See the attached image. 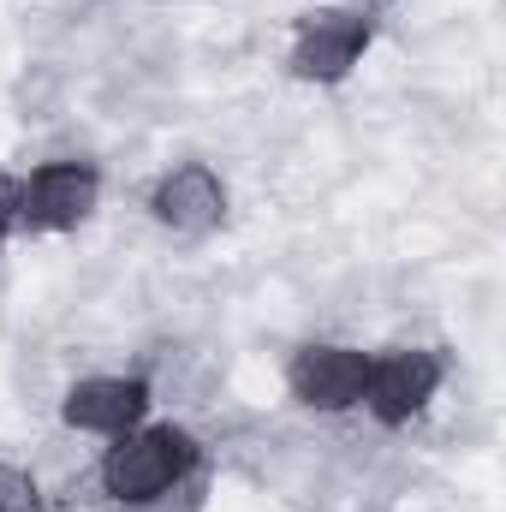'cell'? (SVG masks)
Returning <instances> with one entry per match:
<instances>
[{
    "instance_id": "cell-6",
    "label": "cell",
    "mask_w": 506,
    "mask_h": 512,
    "mask_svg": "<svg viewBox=\"0 0 506 512\" xmlns=\"http://www.w3.org/2000/svg\"><path fill=\"white\" fill-rule=\"evenodd\" d=\"M149 209H155V221L173 227V233H209V227H221V215H227V185L215 179V167L185 161V167H173V173L155 179Z\"/></svg>"
},
{
    "instance_id": "cell-3",
    "label": "cell",
    "mask_w": 506,
    "mask_h": 512,
    "mask_svg": "<svg viewBox=\"0 0 506 512\" xmlns=\"http://www.w3.org/2000/svg\"><path fill=\"white\" fill-rule=\"evenodd\" d=\"M364 48H370L364 12H310L292 36V72L304 84H334L364 60Z\"/></svg>"
},
{
    "instance_id": "cell-4",
    "label": "cell",
    "mask_w": 506,
    "mask_h": 512,
    "mask_svg": "<svg viewBox=\"0 0 506 512\" xmlns=\"http://www.w3.org/2000/svg\"><path fill=\"white\" fill-rule=\"evenodd\" d=\"M292 399L310 411H352L364 405V382H370V352L358 346H304L286 370Z\"/></svg>"
},
{
    "instance_id": "cell-7",
    "label": "cell",
    "mask_w": 506,
    "mask_h": 512,
    "mask_svg": "<svg viewBox=\"0 0 506 512\" xmlns=\"http://www.w3.org/2000/svg\"><path fill=\"white\" fill-rule=\"evenodd\" d=\"M66 423L72 429H90V435H126L143 423V411H149V387L137 382V376H90V382H78L66 393Z\"/></svg>"
},
{
    "instance_id": "cell-1",
    "label": "cell",
    "mask_w": 506,
    "mask_h": 512,
    "mask_svg": "<svg viewBox=\"0 0 506 512\" xmlns=\"http://www.w3.org/2000/svg\"><path fill=\"white\" fill-rule=\"evenodd\" d=\"M197 465V441L173 423H155V429H126L114 435L108 459H102V489L120 501V507H149L161 501L173 483H185Z\"/></svg>"
},
{
    "instance_id": "cell-2",
    "label": "cell",
    "mask_w": 506,
    "mask_h": 512,
    "mask_svg": "<svg viewBox=\"0 0 506 512\" xmlns=\"http://www.w3.org/2000/svg\"><path fill=\"white\" fill-rule=\"evenodd\" d=\"M102 179L84 161H48L30 173V185H18V221H30L36 233H72L96 215Z\"/></svg>"
},
{
    "instance_id": "cell-5",
    "label": "cell",
    "mask_w": 506,
    "mask_h": 512,
    "mask_svg": "<svg viewBox=\"0 0 506 512\" xmlns=\"http://www.w3.org/2000/svg\"><path fill=\"white\" fill-rule=\"evenodd\" d=\"M441 387V358L435 352H381L370 358V382H364V405L376 411L381 423H411Z\"/></svg>"
},
{
    "instance_id": "cell-9",
    "label": "cell",
    "mask_w": 506,
    "mask_h": 512,
    "mask_svg": "<svg viewBox=\"0 0 506 512\" xmlns=\"http://www.w3.org/2000/svg\"><path fill=\"white\" fill-rule=\"evenodd\" d=\"M12 221H18V185L0 173V239H6V227H12Z\"/></svg>"
},
{
    "instance_id": "cell-8",
    "label": "cell",
    "mask_w": 506,
    "mask_h": 512,
    "mask_svg": "<svg viewBox=\"0 0 506 512\" xmlns=\"http://www.w3.org/2000/svg\"><path fill=\"white\" fill-rule=\"evenodd\" d=\"M0 512H42V489H36V477L18 471V465H6V459H0Z\"/></svg>"
}]
</instances>
